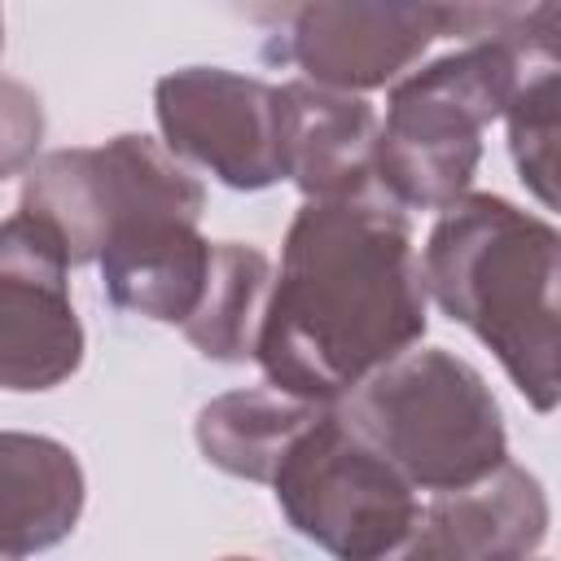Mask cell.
I'll return each mask as SVG.
<instances>
[{
  "mask_svg": "<svg viewBox=\"0 0 561 561\" xmlns=\"http://www.w3.org/2000/svg\"><path fill=\"white\" fill-rule=\"evenodd\" d=\"M272 285H276V272L263 250L241 245V241H215V267H210L206 298L180 333L206 359H219V364L254 359Z\"/></svg>",
  "mask_w": 561,
  "mask_h": 561,
  "instance_id": "obj_15",
  "label": "cell"
},
{
  "mask_svg": "<svg viewBox=\"0 0 561 561\" xmlns=\"http://www.w3.org/2000/svg\"><path fill=\"white\" fill-rule=\"evenodd\" d=\"M425 298L408 215L390 197L302 202L254 359L267 386L337 408L425 337Z\"/></svg>",
  "mask_w": 561,
  "mask_h": 561,
  "instance_id": "obj_1",
  "label": "cell"
},
{
  "mask_svg": "<svg viewBox=\"0 0 561 561\" xmlns=\"http://www.w3.org/2000/svg\"><path fill=\"white\" fill-rule=\"evenodd\" d=\"M465 4H302L267 48L294 61L307 83L364 96L412 75L443 35H465Z\"/></svg>",
  "mask_w": 561,
  "mask_h": 561,
  "instance_id": "obj_8",
  "label": "cell"
},
{
  "mask_svg": "<svg viewBox=\"0 0 561 561\" xmlns=\"http://www.w3.org/2000/svg\"><path fill=\"white\" fill-rule=\"evenodd\" d=\"M285 96V180L307 202H351L377 188L381 118L364 96L329 92L307 79L280 83Z\"/></svg>",
  "mask_w": 561,
  "mask_h": 561,
  "instance_id": "obj_11",
  "label": "cell"
},
{
  "mask_svg": "<svg viewBox=\"0 0 561 561\" xmlns=\"http://www.w3.org/2000/svg\"><path fill=\"white\" fill-rule=\"evenodd\" d=\"M272 495L285 522L337 561H373L421 517L416 486L351 430L342 408H324L280 456Z\"/></svg>",
  "mask_w": 561,
  "mask_h": 561,
  "instance_id": "obj_6",
  "label": "cell"
},
{
  "mask_svg": "<svg viewBox=\"0 0 561 561\" xmlns=\"http://www.w3.org/2000/svg\"><path fill=\"white\" fill-rule=\"evenodd\" d=\"M4 486V561H22L61 543L83 513V469L75 451L48 434L9 430L0 438Z\"/></svg>",
  "mask_w": 561,
  "mask_h": 561,
  "instance_id": "obj_13",
  "label": "cell"
},
{
  "mask_svg": "<svg viewBox=\"0 0 561 561\" xmlns=\"http://www.w3.org/2000/svg\"><path fill=\"white\" fill-rule=\"evenodd\" d=\"M522 57L500 39H473L390 88L377 149V188L399 210H447L469 197L482 131L508 114Z\"/></svg>",
  "mask_w": 561,
  "mask_h": 561,
  "instance_id": "obj_4",
  "label": "cell"
},
{
  "mask_svg": "<svg viewBox=\"0 0 561 561\" xmlns=\"http://www.w3.org/2000/svg\"><path fill=\"white\" fill-rule=\"evenodd\" d=\"M18 210L39 219L79 267L101 263L110 241L140 224H197L206 210V188L167 145L123 131L105 145L53 149L35 158Z\"/></svg>",
  "mask_w": 561,
  "mask_h": 561,
  "instance_id": "obj_5",
  "label": "cell"
},
{
  "mask_svg": "<svg viewBox=\"0 0 561 561\" xmlns=\"http://www.w3.org/2000/svg\"><path fill=\"white\" fill-rule=\"evenodd\" d=\"M329 403H307L294 399L276 386H250V390H228L210 399L197 412V447L202 456L245 482H272L280 456L289 443L324 412Z\"/></svg>",
  "mask_w": 561,
  "mask_h": 561,
  "instance_id": "obj_14",
  "label": "cell"
},
{
  "mask_svg": "<svg viewBox=\"0 0 561 561\" xmlns=\"http://www.w3.org/2000/svg\"><path fill=\"white\" fill-rule=\"evenodd\" d=\"M337 408L416 491H469L508 465V430L486 377L443 346L390 359Z\"/></svg>",
  "mask_w": 561,
  "mask_h": 561,
  "instance_id": "obj_3",
  "label": "cell"
},
{
  "mask_svg": "<svg viewBox=\"0 0 561 561\" xmlns=\"http://www.w3.org/2000/svg\"><path fill=\"white\" fill-rule=\"evenodd\" d=\"M425 289L508 373L535 412L561 408V228L469 193L425 237Z\"/></svg>",
  "mask_w": 561,
  "mask_h": 561,
  "instance_id": "obj_2",
  "label": "cell"
},
{
  "mask_svg": "<svg viewBox=\"0 0 561 561\" xmlns=\"http://www.w3.org/2000/svg\"><path fill=\"white\" fill-rule=\"evenodd\" d=\"M224 561H254V557H224Z\"/></svg>",
  "mask_w": 561,
  "mask_h": 561,
  "instance_id": "obj_18",
  "label": "cell"
},
{
  "mask_svg": "<svg viewBox=\"0 0 561 561\" xmlns=\"http://www.w3.org/2000/svg\"><path fill=\"white\" fill-rule=\"evenodd\" d=\"M70 254L26 210L0 228V381L53 390L83 364V324L70 302Z\"/></svg>",
  "mask_w": 561,
  "mask_h": 561,
  "instance_id": "obj_9",
  "label": "cell"
},
{
  "mask_svg": "<svg viewBox=\"0 0 561 561\" xmlns=\"http://www.w3.org/2000/svg\"><path fill=\"white\" fill-rule=\"evenodd\" d=\"M478 39H500L522 61L561 66V4H526V9L491 4Z\"/></svg>",
  "mask_w": 561,
  "mask_h": 561,
  "instance_id": "obj_17",
  "label": "cell"
},
{
  "mask_svg": "<svg viewBox=\"0 0 561 561\" xmlns=\"http://www.w3.org/2000/svg\"><path fill=\"white\" fill-rule=\"evenodd\" d=\"M162 145L237 193L285 180V96L276 83L224 66H184L158 79Z\"/></svg>",
  "mask_w": 561,
  "mask_h": 561,
  "instance_id": "obj_7",
  "label": "cell"
},
{
  "mask_svg": "<svg viewBox=\"0 0 561 561\" xmlns=\"http://www.w3.org/2000/svg\"><path fill=\"white\" fill-rule=\"evenodd\" d=\"M504 127L522 184L539 206L561 215V66L522 61V83Z\"/></svg>",
  "mask_w": 561,
  "mask_h": 561,
  "instance_id": "obj_16",
  "label": "cell"
},
{
  "mask_svg": "<svg viewBox=\"0 0 561 561\" xmlns=\"http://www.w3.org/2000/svg\"><path fill=\"white\" fill-rule=\"evenodd\" d=\"M543 535V482L508 460L469 491L434 495L416 526L373 561H530Z\"/></svg>",
  "mask_w": 561,
  "mask_h": 561,
  "instance_id": "obj_10",
  "label": "cell"
},
{
  "mask_svg": "<svg viewBox=\"0 0 561 561\" xmlns=\"http://www.w3.org/2000/svg\"><path fill=\"white\" fill-rule=\"evenodd\" d=\"M96 267L101 289L118 311L184 329L206 298L215 241L188 219H153L114 237Z\"/></svg>",
  "mask_w": 561,
  "mask_h": 561,
  "instance_id": "obj_12",
  "label": "cell"
}]
</instances>
